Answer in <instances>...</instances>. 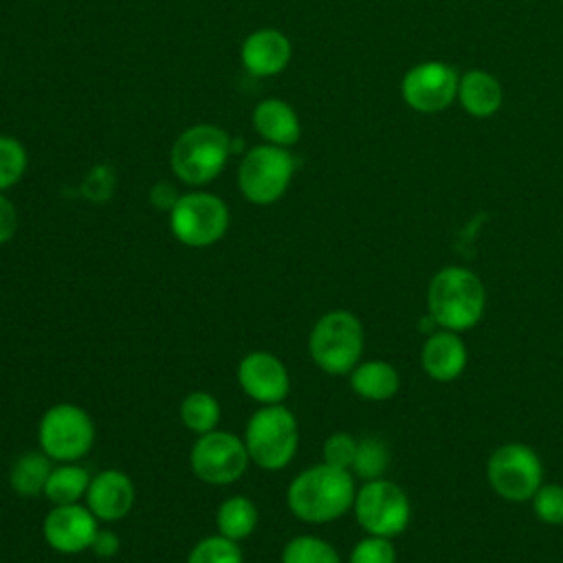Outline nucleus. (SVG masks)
Segmentation results:
<instances>
[{
  "mask_svg": "<svg viewBox=\"0 0 563 563\" xmlns=\"http://www.w3.org/2000/svg\"><path fill=\"white\" fill-rule=\"evenodd\" d=\"M216 526L222 537L242 541L257 528V508L249 497L233 495L220 504L216 512Z\"/></svg>",
  "mask_w": 563,
  "mask_h": 563,
  "instance_id": "5701e85b",
  "label": "nucleus"
},
{
  "mask_svg": "<svg viewBox=\"0 0 563 563\" xmlns=\"http://www.w3.org/2000/svg\"><path fill=\"white\" fill-rule=\"evenodd\" d=\"M0 70H2V64H0Z\"/></svg>",
  "mask_w": 563,
  "mask_h": 563,
  "instance_id": "c9c22d12",
  "label": "nucleus"
},
{
  "mask_svg": "<svg viewBox=\"0 0 563 563\" xmlns=\"http://www.w3.org/2000/svg\"><path fill=\"white\" fill-rule=\"evenodd\" d=\"M282 563H341V556L325 539L317 534H299L284 545Z\"/></svg>",
  "mask_w": 563,
  "mask_h": 563,
  "instance_id": "a878e982",
  "label": "nucleus"
},
{
  "mask_svg": "<svg viewBox=\"0 0 563 563\" xmlns=\"http://www.w3.org/2000/svg\"><path fill=\"white\" fill-rule=\"evenodd\" d=\"M460 75L444 62H422L411 66L400 84L405 103L416 112H440L457 99Z\"/></svg>",
  "mask_w": 563,
  "mask_h": 563,
  "instance_id": "f8f14e48",
  "label": "nucleus"
},
{
  "mask_svg": "<svg viewBox=\"0 0 563 563\" xmlns=\"http://www.w3.org/2000/svg\"><path fill=\"white\" fill-rule=\"evenodd\" d=\"M187 563H244L238 541L211 534L200 539L187 554Z\"/></svg>",
  "mask_w": 563,
  "mask_h": 563,
  "instance_id": "bb28decb",
  "label": "nucleus"
},
{
  "mask_svg": "<svg viewBox=\"0 0 563 563\" xmlns=\"http://www.w3.org/2000/svg\"><path fill=\"white\" fill-rule=\"evenodd\" d=\"M37 444L51 460L77 462L95 444V422L84 407L57 402L40 418Z\"/></svg>",
  "mask_w": 563,
  "mask_h": 563,
  "instance_id": "0eeeda50",
  "label": "nucleus"
},
{
  "mask_svg": "<svg viewBox=\"0 0 563 563\" xmlns=\"http://www.w3.org/2000/svg\"><path fill=\"white\" fill-rule=\"evenodd\" d=\"M229 207L209 191H189L178 198L169 211L174 238L191 249H205L220 242L229 229Z\"/></svg>",
  "mask_w": 563,
  "mask_h": 563,
  "instance_id": "9d476101",
  "label": "nucleus"
},
{
  "mask_svg": "<svg viewBox=\"0 0 563 563\" xmlns=\"http://www.w3.org/2000/svg\"><path fill=\"white\" fill-rule=\"evenodd\" d=\"M51 468V457L44 451H26L11 464L9 486L22 497H37L44 493Z\"/></svg>",
  "mask_w": 563,
  "mask_h": 563,
  "instance_id": "412c9836",
  "label": "nucleus"
},
{
  "mask_svg": "<svg viewBox=\"0 0 563 563\" xmlns=\"http://www.w3.org/2000/svg\"><path fill=\"white\" fill-rule=\"evenodd\" d=\"M240 57L251 75L273 77L288 66L292 57V44L277 29H260L244 40Z\"/></svg>",
  "mask_w": 563,
  "mask_h": 563,
  "instance_id": "f3484780",
  "label": "nucleus"
},
{
  "mask_svg": "<svg viewBox=\"0 0 563 563\" xmlns=\"http://www.w3.org/2000/svg\"><path fill=\"white\" fill-rule=\"evenodd\" d=\"M90 550L97 556H101V559H110V556H114L119 552V537L114 532H110V530H99L95 541H92V545H90Z\"/></svg>",
  "mask_w": 563,
  "mask_h": 563,
  "instance_id": "f704fd0d",
  "label": "nucleus"
},
{
  "mask_svg": "<svg viewBox=\"0 0 563 563\" xmlns=\"http://www.w3.org/2000/svg\"><path fill=\"white\" fill-rule=\"evenodd\" d=\"M114 191V172L108 165H95L84 183H81V196L90 202H106Z\"/></svg>",
  "mask_w": 563,
  "mask_h": 563,
  "instance_id": "2f4dec72",
  "label": "nucleus"
},
{
  "mask_svg": "<svg viewBox=\"0 0 563 563\" xmlns=\"http://www.w3.org/2000/svg\"><path fill=\"white\" fill-rule=\"evenodd\" d=\"M352 510L367 534L387 539L405 532L411 519V501L407 493L385 477L363 482L361 488H356Z\"/></svg>",
  "mask_w": 563,
  "mask_h": 563,
  "instance_id": "1a4fd4ad",
  "label": "nucleus"
},
{
  "mask_svg": "<svg viewBox=\"0 0 563 563\" xmlns=\"http://www.w3.org/2000/svg\"><path fill=\"white\" fill-rule=\"evenodd\" d=\"M468 363V350L460 332L438 328L431 332L420 350V365L435 383H453L462 376Z\"/></svg>",
  "mask_w": 563,
  "mask_h": 563,
  "instance_id": "dca6fc26",
  "label": "nucleus"
},
{
  "mask_svg": "<svg viewBox=\"0 0 563 563\" xmlns=\"http://www.w3.org/2000/svg\"><path fill=\"white\" fill-rule=\"evenodd\" d=\"M251 462L244 440L229 431H209L198 435L191 446L189 464L198 479L211 486H224L240 479Z\"/></svg>",
  "mask_w": 563,
  "mask_h": 563,
  "instance_id": "9b49d317",
  "label": "nucleus"
},
{
  "mask_svg": "<svg viewBox=\"0 0 563 563\" xmlns=\"http://www.w3.org/2000/svg\"><path fill=\"white\" fill-rule=\"evenodd\" d=\"M180 420L196 435L209 433L220 422V402L209 391H191L180 402Z\"/></svg>",
  "mask_w": 563,
  "mask_h": 563,
  "instance_id": "b1692460",
  "label": "nucleus"
},
{
  "mask_svg": "<svg viewBox=\"0 0 563 563\" xmlns=\"http://www.w3.org/2000/svg\"><path fill=\"white\" fill-rule=\"evenodd\" d=\"M457 99H460V106L471 117L484 119L499 110L504 92H501V84L497 81V77H493L490 73L482 70V68H473V70H466L464 75H460Z\"/></svg>",
  "mask_w": 563,
  "mask_h": 563,
  "instance_id": "aec40b11",
  "label": "nucleus"
},
{
  "mask_svg": "<svg viewBox=\"0 0 563 563\" xmlns=\"http://www.w3.org/2000/svg\"><path fill=\"white\" fill-rule=\"evenodd\" d=\"M350 387L363 400L385 402L398 394L400 374L391 363H387L383 358L361 361L350 372Z\"/></svg>",
  "mask_w": 563,
  "mask_h": 563,
  "instance_id": "6ab92c4d",
  "label": "nucleus"
},
{
  "mask_svg": "<svg viewBox=\"0 0 563 563\" xmlns=\"http://www.w3.org/2000/svg\"><path fill=\"white\" fill-rule=\"evenodd\" d=\"M231 136L211 123H198L187 128L172 145V169L174 174L191 185L200 187L220 176L231 156Z\"/></svg>",
  "mask_w": 563,
  "mask_h": 563,
  "instance_id": "20e7f679",
  "label": "nucleus"
},
{
  "mask_svg": "<svg viewBox=\"0 0 563 563\" xmlns=\"http://www.w3.org/2000/svg\"><path fill=\"white\" fill-rule=\"evenodd\" d=\"M389 462H391L389 446L380 438L367 435V438L358 440L356 455H354V462H352L350 471L356 477H361L363 482L380 479V477H385V473L389 468Z\"/></svg>",
  "mask_w": 563,
  "mask_h": 563,
  "instance_id": "393cba45",
  "label": "nucleus"
},
{
  "mask_svg": "<svg viewBox=\"0 0 563 563\" xmlns=\"http://www.w3.org/2000/svg\"><path fill=\"white\" fill-rule=\"evenodd\" d=\"M90 479L92 477L84 466H77L75 462H59V466L51 468L44 486V497L53 506L77 504L81 497H86Z\"/></svg>",
  "mask_w": 563,
  "mask_h": 563,
  "instance_id": "4be33fe9",
  "label": "nucleus"
},
{
  "mask_svg": "<svg viewBox=\"0 0 563 563\" xmlns=\"http://www.w3.org/2000/svg\"><path fill=\"white\" fill-rule=\"evenodd\" d=\"M363 347V323L350 310H330L321 314L308 334L312 363L330 376L350 374L361 363Z\"/></svg>",
  "mask_w": 563,
  "mask_h": 563,
  "instance_id": "7ed1b4c3",
  "label": "nucleus"
},
{
  "mask_svg": "<svg viewBox=\"0 0 563 563\" xmlns=\"http://www.w3.org/2000/svg\"><path fill=\"white\" fill-rule=\"evenodd\" d=\"M238 383L242 391L260 405H282L290 391V374L286 365L271 352H249L238 365Z\"/></svg>",
  "mask_w": 563,
  "mask_h": 563,
  "instance_id": "4468645a",
  "label": "nucleus"
},
{
  "mask_svg": "<svg viewBox=\"0 0 563 563\" xmlns=\"http://www.w3.org/2000/svg\"><path fill=\"white\" fill-rule=\"evenodd\" d=\"M347 563H396V548L387 537L367 534L356 541Z\"/></svg>",
  "mask_w": 563,
  "mask_h": 563,
  "instance_id": "c756f323",
  "label": "nucleus"
},
{
  "mask_svg": "<svg viewBox=\"0 0 563 563\" xmlns=\"http://www.w3.org/2000/svg\"><path fill=\"white\" fill-rule=\"evenodd\" d=\"M97 517L90 512L88 506L79 504H64L53 506L42 523V534L48 548L62 554H77L90 550L99 526Z\"/></svg>",
  "mask_w": 563,
  "mask_h": 563,
  "instance_id": "ddd939ff",
  "label": "nucleus"
},
{
  "mask_svg": "<svg viewBox=\"0 0 563 563\" xmlns=\"http://www.w3.org/2000/svg\"><path fill=\"white\" fill-rule=\"evenodd\" d=\"M178 191L167 185V183H156L152 189H150V202L161 209V211H172L174 205L178 202Z\"/></svg>",
  "mask_w": 563,
  "mask_h": 563,
  "instance_id": "72a5a7b5",
  "label": "nucleus"
},
{
  "mask_svg": "<svg viewBox=\"0 0 563 563\" xmlns=\"http://www.w3.org/2000/svg\"><path fill=\"white\" fill-rule=\"evenodd\" d=\"M427 310L438 328L462 334L484 317L486 288L471 268L444 266L429 279Z\"/></svg>",
  "mask_w": 563,
  "mask_h": 563,
  "instance_id": "f03ea898",
  "label": "nucleus"
},
{
  "mask_svg": "<svg viewBox=\"0 0 563 563\" xmlns=\"http://www.w3.org/2000/svg\"><path fill=\"white\" fill-rule=\"evenodd\" d=\"M295 174V158L288 147L255 145L251 147L238 169V187L253 205H273L290 187Z\"/></svg>",
  "mask_w": 563,
  "mask_h": 563,
  "instance_id": "6e6552de",
  "label": "nucleus"
},
{
  "mask_svg": "<svg viewBox=\"0 0 563 563\" xmlns=\"http://www.w3.org/2000/svg\"><path fill=\"white\" fill-rule=\"evenodd\" d=\"M354 495L352 473L321 462L295 475L286 490V504L299 521L319 526L336 521L352 510Z\"/></svg>",
  "mask_w": 563,
  "mask_h": 563,
  "instance_id": "f257e3e1",
  "label": "nucleus"
},
{
  "mask_svg": "<svg viewBox=\"0 0 563 563\" xmlns=\"http://www.w3.org/2000/svg\"><path fill=\"white\" fill-rule=\"evenodd\" d=\"M486 482L504 501H530V497L543 484V462L539 453L523 442L499 444L488 455Z\"/></svg>",
  "mask_w": 563,
  "mask_h": 563,
  "instance_id": "423d86ee",
  "label": "nucleus"
},
{
  "mask_svg": "<svg viewBox=\"0 0 563 563\" xmlns=\"http://www.w3.org/2000/svg\"><path fill=\"white\" fill-rule=\"evenodd\" d=\"M134 484L117 468H106L97 473L86 490V506L90 512L106 523L123 519L134 506Z\"/></svg>",
  "mask_w": 563,
  "mask_h": 563,
  "instance_id": "2eb2a0df",
  "label": "nucleus"
},
{
  "mask_svg": "<svg viewBox=\"0 0 563 563\" xmlns=\"http://www.w3.org/2000/svg\"><path fill=\"white\" fill-rule=\"evenodd\" d=\"M26 165L29 156L24 145L13 136L0 134V191L18 185L26 172Z\"/></svg>",
  "mask_w": 563,
  "mask_h": 563,
  "instance_id": "cd10ccee",
  "label": "nucleus"
},
{
  "mask_svg": "<svg viewBox=\"0 0 563 563\" xmlns=\"http://www.w3.org/2000/svg\"><path fill=\"white\" fill-rule=\"evenodd\" d=\"M18 229V211L13 202L0 194V244H7Z\"/></svg>",
  "mask_w": 563,
  "mask_h": 563,
  "instance_id": "473e14b6",
  "label": "nucleus"
},
{
  "mask_svg": "<svg viewBox=\"0 0 563 563\" xmlns=\"http://www.w3.org/2000/svg\"><path fill=\"white\" fill-rule=\"evenodd\" d=\"M244 446L251 462L264 471L286 468L299 446V427L284 405H262L246 422Z\"/></svg>",
  "mask_w": 563,
  "mask_h": 563,
  "instance_id": "39448f33",
  "label": "nucleus"
},
{
  "mask_svg": "<svg viewBox=\"0 0 563 563\" xmlns=\"http://www.w3.org/2000/svg\"><path fill=\"white\" fill-rule=\"evenodd\" d=\"M255 132L271 145L290 147L301 136V123L297 112L284 99H264L253 110Z\"/></svg>",
  "mask_w": 563,
  "mask_h": 563,
  "instance_id": "a211bd4d",
  "label": "nucleus"
},
{
  "mask_svg": "<svg viewBox=\"0 0 563 563\" xmlns=\"http://www.w3.org/2000/svg\"><path fill=\"white\" fill-rule=\"evenodd\" d=\"M356 444L358 440L345 431H334L325 438L323 446H321V455H323V462L330 464V466H336V468H345L350 471L352 468V462H354V455H356ZM352 473V471H350Z\"/></svg>",
  "mask_w": 563,
  "mask_h": 563,
  "instance_id": "7c9ffc66",
  "label": "nucleus"
},
{
  "mask_svg": "<svg viewBox=\"0 0 563 563\" xmlns=\"http://www.w3.org/2000/svg\"><path fill=\"white\" fill-rule=\"evenodd\" d=\"M534 517L545 526H563V486L543 482L530 497Z\"/></svg>",
  "mask_w": 563,
  "mask_h": 563,
  "instance_id": "c85d7f7f",
  "label": "nucleus"
}]
</instances>
